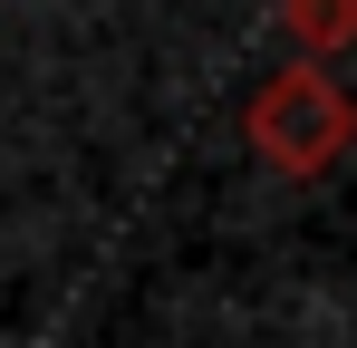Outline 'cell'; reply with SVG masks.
Instances as JSON below:
<instances>
[{"label": "cell", "instance_id": "6da1fadb", "mask_svg": "<svg viewBox=\"0 0 357 348\" xmlns=\"http://www.w3.org/2000/svg\"><path fill=\"white\" fill-rule=\"evenodd\" d=\"M241 136H251V155L271 174H328L348 155V136H357V107H348V87L328 68H280L241 107Z\"/></svg>", "mask_w": 357, "mask_h": 348}, {"label": "cell", "instance_id": "7a4b0ae2", "mask_svg": "<svg viewBox=\"0 0 357 348\" xmlns=\"http://www.w3.org/2000/svg\"><path fill=\"white\" fill-rule=\"evenodd\" d=\"M280 20H290V39H309V49H348L357 39V0H280Z\"/></svg>", "mask_w": 357, "mask_h": 348}]
</instances>
